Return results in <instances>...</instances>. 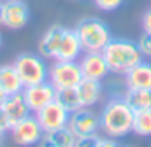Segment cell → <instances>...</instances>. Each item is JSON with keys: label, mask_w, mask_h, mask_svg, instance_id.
<instances>
[{"label": "cell", "mask_w": 151, "mask_h": 147, "mask_svg": "<svg viewBox=\"0 0 151 147\" xmlns=\"http://www.w3.org/2000/svg\"><path fill=\"white\" fill-rule=\"evenodd\" d=\"M100 119V131L111 138H123L132 131L134 123V110L128 107L123 96L109 98L104 109L99 114Z\"/></svg>", "instance_id": "1"}, {"label": "cell", "mask_w": 151, "mask_h": 147, "mask_svg": "<svg viewBox=\"0 0 151 147\" xmlns=\"http://www.w3.org/2000/svg\"><path fill=\"white\" fill-rule=\"evenodd\" d=\"M102 54L107 61L111 74L125 75L132 67L142 61V53L137 42L130 39H111L109 44L102 49Z\"/></svg>", "instance_id": "2"}, {"label": "cell", "mask_w": 151, "mask_h": 147, "mask_svg": "<svg viewBox=\"0 0 151 147\" xmlns=\"http://www.w3.org/2000/svg\"><path fill=\"white\" fill-rule=\"evenodd\" d=\"M76 34L81 40V46L86 51H102L113 39L111 28L106 21L99 18H84L76 25Z\"/></svg>", "instance_id": "3"}, {"label": "cell", "mask_w": 151, "mask_h": 147, "mask_svg": "<svg viewBox=\"0 0 151 147\" xmlns=\"http://www.w3.org/2000/svg\"><path fill=\"white\" fill-rule=\"evenodd\" d=\"M12 65H14L16 72L19 75L21 82H23V88L42 82V81H47L49 67L46 65V58H42L40 54L21 53L14 58Z\"/></svg>", "instance_id": "4"}, {"label": "cell", "mask_w": 151, "mask_h": 147, "mask_svg": "<svg viewBox=\"0 0 151 147\" xmlns=\"http://www.w3.org/2000/svg\"><path fill=\"white\" fill-rule=\"evenodd\" d=\"M47 81L58 89L76 88L83 81V72L79 67V61H65V60H55L49 65Z\"/></svg>", "instance_id": "5"}, {"label": "cell", "mask_w": 151, "mask_h": 147, "mask_svg": "<svg viewBox=\"0 0 151 147\" xmlns=\"http://www.w3.org/2000/svg\"><path fill=\"white\" fill-rule=\"evenodd\" d=\"M9 133H11L14 144H18V146H21V147L37 146L39 142H40V138L44 137V130L39 124L35 114L34 116L28 114L27 117H23L18 123H14Z\"/></svg>", "instance_id": "6"}, {"label": "cell", "mask_w": 151, "mask_h": 147, "mask_svg": "<svg viewBox=\"0 0 151 147\" xmlns=\"http://www.w3.org/2000/svg\"><path fill=\"white\" fill-rule=\"evenodd\" d=\"M34 114L37 117L39 124L42 126L44 133H51V131H56L60 128H65L67 123H69V116H70V112L58 100L49 102L47 105H44L42 109H39Z\"/></svg>", "instance_id": "7"}, {"label": "cell", "mask_w": 151, "mask_h": 147, "mask_svg": "<svg viewBox=\"0 0 151 147\" xmlns=\"http://www.w3.org/2000/svg\"><path fill=\"white\" fill-rule=\"evenodd\" d=\"M67 128L74 133L76 137L84 135H95L100 130V119L99 114L93 112L91 107H79L70 112Z\"/></svg>", "instance_id": "8"}, {"label": "cell", "mask_w": 151, "mask_h": 147, "mask_svg": "<svg viewBox=\"0 0 151 147\" xmlns=\"http://www.w3.org/2000/svg\"><path fill=\"white\" fill-rule=\"evenodd\" d=\"M30 21V7L23 0H5L2 7V26L9 30H21Z\"/></svg>", "instance_id": "9"}, {"label": "cell", "mask_w": 151, "mask_h": 147, "mask_svg": "<svg viewBox=\"0 0 151 147\" xmlns=\"http://www.w3.org/2000/svg\"><path fill=\"white\" fill-rule=\"evenodd\" d=\"M21 93L25 96V102H27L30 112H37L44 105H47L49 102L56 100V88L49 81H42V82L32 84V86H25L21 89Z\"/></svg>", "instance_id": "10"}, {"label": "cell", "mask_w": 151, "mask_h": 147, "mask_svg": "<svg viewBox=\"0 0 151 147\" xmlns=\"http://www.w3.org/2000/svg\"><path fill=\"white\" fill-rule=\"evenodd\" d=\"M79 67H81V72H83L84 79L104 81L111 74L102 51H86L79 58Z\"/></svg>", "instance_id": "11"}, {"label": "cell", "mask_w": 151, "mask_h": 147, "mask_svg": "<svg viewBox=\"0 0 151 147\" xmlns=\"http://www.w3.org/2000/svg\"><path fill=\"white\" fill-rule=\"evenodd\" d=\"M83 51H84V49H83V46H81V40H79L77 34H76V30L74 28H65L55 60L79 61V58L83 56Z\"/></svg>", "instance_id": "12"}, {"label": "cell", "mask_w": 151, "mask_h": 147, "mask_svg": "<svg viewBox=\"0 0 151 147\" xmlns=\"http://www.w3.org/2000/svg\"><path fill=\"white\" fill-rule=\"evenodd\" d=\"M63 30H65V26L53 25L44 32V35L39 40V54L42 58H46V60H55L56 58V51H58L60 40H62V35H63Z\"/></svg>", "instance_id": "13"}, {"label": "cell", "mask_w": 151, "mask_h": 147, "mask_svg": "<svg viewBox=\"0 0 151 147\" xmlns=\"http://www.w3.org/2000/svg\"><path fill=\"white\" fill-rule=\"evenodd\" d=\"M125 84L130 89H150L151 91V63L139 61L125 74Z\"/></svg>", "instance_id": "14"}, {"label": "cell", "mask_w": 151, "mask_h": 147, "mask_svg": "<svg viewBox=\"0 0 151 147\" xmlns=\"http://www.w3.org/2000/svg\"><path fill=\"white\" fill-rule=\"evenodd\" d=\"M79 103L81 107H93L100 102L102 98V81H93V79H84L76 86Z\"/></svg>", "instance_id": "15"}, {"label": "cell", "mask_w": 151, "mask_h": 147, "mask_svg": "<svg viewBox=\"0 0 151 147\" xmlns=\"http://www.w3.org/2000/svg\"><path fill=\"white\" fill-rule=\"evenodd\" d=\"M2 109L5 110V114L9 116V119H11L12 124L30 114V109H28V105H27L25 96H23L21 91H19V93L7 95L5 100H4V103H2Z\"/></svg>", "instance_id": "16"}, {"label": "cell", "mask_w": 151, "mask_h": 147, "mask_svg": "<svg viewBox=\"0 0 151 147\" xmlns=\"http://www.w3.org/2000/svg\"><path fill=\"white\" fill-rule=\"evenodd\" d=\"M0 89L5 95L19 93L23 89V82L16 72L14 65H0Z\"/></svg>", "instance_id": "17"}, {"label": "cell", "mask_w": 151, "mask_h": 147, "mask_svg": "<svg viewBox=\"0 0 151 147\" xmlns=\"http://www.w3.org/2000/svg\"><path fill=\"white\" fill-rule=\"evenodd\" d=\"M123 98H125V102L128 103V107L134 112L151 109V91L150 89H130V88H127Z\"/></svg>", "instance_id": "18"}, {"label": "cell", "mask_w": 151, "mask_h": 147, "mask_svg": "<svg viewBox=\"0 0 151 147\" xmlns=\"http://www.w3.org/2000/svg\"><path fill=\"white\" fill-rule=\"evenodd\" d=\"M132 133H135L139 137H151V109L134 112Z\"/></svg>", "instance_id": "19"}, {"label": "cell", "mask_w": 151, "mask_h": 147, "mask_svg": "<svg viewBox=\"0 0 151 147\" xmlns=\"http://www.w3.org/2000/svg\"><path fill=\"white\" fill-rule=\"evenodd\" d=\"M56 100L69 110V112H72V110H76V109L81 107V103H79V96H77V89H76V88L58 89V91H56Z\"/></svg>", "instance_id": "20"}, {"label": "cell", "mask_w": 151, "mask_h": 147, "mask_svg": "<svg viewBox=\"0 0 151 147\" xmlns=\"http://www.w3.org/2000/svg\"><path fill=\"white\" fill-rule=\"evenodd\" d=\"M51 140H53V144L56 147H74L76 146V137L74 133L65 126V128H60V130H56V131H51V133H46Z\"/></svg>", "instance_id": "21"}, {"label": "cell", "mask_w": 151, "mask_h": 147, "mask_svg": "<svg viewBox=\"0 0 151 147\" xmlns=\"http://www.w3.org/2000/svg\"><path fill=\"white\" fill-rule=\"evenodd\" d=\"M93 4L104 12H113V11H118L125 4V0H93Z\"/></svg>", "instance_id": "22"}, {"label": "cell", "mask_w": 151, "mask_h": 147, "mask_svg": "<svg viewBox=\"0 0 151 147\" xmlns=\"http://www.w3.org/2000/svg\"><path fill=\"white\" fill-rule=\"evenodd\" d=\"M100 144V137L95 135H84V137H77L76 138V146L74 147H99Z\"/></svg>", "instance_id": "23"}, {"label": "cell", "mask_w": 151, "mask_h": 147, "mask_svg": "<svg viewBox=\"0 0 151 147\" xmlns=\"http://www.w3.org/2000/svg\"><path fill=\"white\" fill-rule=\"evenodd\" d=\"M137 46H139V49H141L142 56L151 58V34L142 32V35L139 37V40H137Z\"/></svg>", "instance_id": "24"}, {"label": "cell", "mask_w": 151, "mask_h": 147, "mask_svg": "<svg viewBox=\"0 0 151 147\" xmlns=\"http://www.w3.org/2000/svg\"><path fill=\"white\" fill-rule=\"evenodd\" d=\"M0 128L5 131H11V128H12V123H11L9 116L5 114V110L2 109V105H0Z\"/></svg>", "instance_id": "25"}, {"label": "cell", "mask_w": 151, "mask_h": 147, "mask_svg": "<svg viewBox=\"0 0 151 147\" xmlns=\"http://www.w3.org/2000/svg\"><path fill=\"white\" fill-rule=\"evenodd\" d=\"M142 32L151 34V9H148L142 16Z\"/></svg>", "instance_id": "26"}, {"label": "cell", "mask_w": 151, "mask_h": 147, "mask_svg": "<svg viewBox=\"0 0 151 147\" xmlns=\"http://www.w3.org/2000/svg\"><path fill=\"white\" fill-rule=\"evenodd\" d=\"M99 147H119V144L116 142V138L106 137V138H100V144H99Z\"/></svg>", "instance_id": "27"}, {"label": "cell", "mask_w": 151, "mask_h": 147, "mask_svg": "<svg viewBox=\"0 0 151 147\" xmlns=\"http://www.w3.org/2000/svg\"><path fill=\"white\" fill-rule=\"evenodd\" d=\"M37 147H56V146H55V144H53V140L44 133V137L40 138V142L37 144Z\"/></svg>", "instance_id": "28"}, {"label": "cell", "mask_w": 151, "mask_h": 147, "mask_svg": "<svg viewBox=\"0 0 151 147\" xmlns=\"http://www.w3.org/2000/svg\"><path fill=\"white\" fill-rule=\"evenodd\" d=\"M7 133H9V131H5V130L0 128V147H4V142H5V138H7Z\"/></svg>", "instance_id": "29"}, {"label": "cell", "mask_w": 151, "mask_h": 147, "mask_svg": "<svg viewBox=\"0 0 151 147\" xmlns=\"http://www.w3.org/2000/svg\"><path fill=\"white\" fill-rule=\"evenodd\" d=\"M5 96H7V95H5V93H4V91L0 89V105L4 103V100H5Z\"/></svg>", "instance_id": "30"}, {"label": "cell", "mask_w": 151, "mask_h": 147, "mask_svg": "<svg viewBox=\"0 0 151 147\" xmlns=\"http://www.w3.org/2000/svg\"><path fill=\"white\" fill-rule=\"evenodd\" d=\"M2 7H4V2H0V25H2Z\"/></svg>", "instance_id": "31"}, {"label": "cell", "mask_w": 151, "mask_h": 147, "mask_svg": "<svg viewBox=\"0 0 151 147\" xmlns=\"http://www.w3.org/2000/svg\"><path fill=\"white\" fill-rule=\"evenodd\" d=\"M0 47H2V34H0Z\"/></svg>", "instance_id": "32"}]
</instances>
